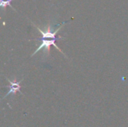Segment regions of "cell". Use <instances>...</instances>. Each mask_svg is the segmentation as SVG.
<instances>
[{"label":"cell","mask_w":128,"mask_h":127,"mask_svg":"<svg viewBox=\"0 0 128 127\" xmlns=\"http://www.w3.org/2000/svg\"><path fill=\"white\" fill-rule=\"evenodd\" d=\"M60 39H62V37H59V36H58V37H39V38L34 39V40H40V46L34 51V52L32 55V56H34L37 52H38L40 50L43 49V51H44V55H45L46 57H48V56L50 55V46H54L57 49L58 51H59L60 52H62V55H64L67 58V56L63 53V52H62V51L57 46V45L56 44V40H59Z\"/></svg>","instance_id":"cell-1"},{"label":"cell","mask_w":128,"mask_h":127,"mask_svg":"<svg viewBox=\"0 0 128 127\" xmlns=\"http://www.w3.org/2000/svg\"><path fill=\"white\" fill-rule=\"evenodd\" d=\"M6 79L9 82V83H10V85L8 86V88H10V91H8V93L5 95V97H7V96H8L9 94H15L17 91H19V92H20V88H21V86H20V83H21V82L22 81V79H21L20 81H19V82H16V81H10V80H9L8 78H6ZM21 93V92H20Z\"/></svg>","instance_id":"cell-2"},{"label":"cell","mask_w":128,"mask_h":127,"mask_svg":"<svg viewBox=\"0 0 128 127\" xmlns=\"http://www.w3.org/2000/svg\"><path fill=\"white\" fill-rule=\"evenodd\" d=\"M11 1H12V0H0V6H1V8L4 10L5 8H6V6H9L10 8L14 9L13 7H12V5H11Z\"/></svg>","instance_id":"cell-3"}]
</instances>
